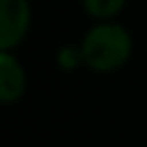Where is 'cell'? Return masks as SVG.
<instances>
[{
	"label": "cell",
	"mask_w": 147,
	"mask_h": 147,
	"mask_svg": "<svg viewBox=\"0 0 147 147\" xmlns=\"http://www.w3.org/2000/svg\"><path fill=\"white\" fill-rule=\"evenodd\" d=\"M82 61L95 71H115L132 52V39L128 30L117 24H100L91 28L82 39Z\"/></svg>",
	"instance_id": "cell-1"
},
{
	"label": "cell",
	"mask_w": 147,
	"mask_h": 147,
	"mask_svg": "<svg viewBox=\"0 0 147 147\" xmlns=\"http://www.w3.org/2000/svg\"><path fill=\"white\" fill-rule=\"evenodd\" d=\"M59 63L63 69H74L76 65L84 63L82 61V50L80 48H63L59 52Z\"/></svg>",
	"instance_id": "cell-5"
},
{
	"label": "cell",
	"mask_w": 147,
	"mask_h": 147,
	"mask_svg": "<svg viewBox=\"0 0 147 147\" xmlns=\"http://www.w3.org/2000/svg\"><path fill=\"white\" fill-rule=\"evenodd\" d=\"M26 89V76H24L22 65L18 63L9 50H2L0 54V100L5 104L18 102L24 95Z\"/></svg>",
	"instance_id": "cell-3"
},
{
	"label": "cell",
	"mask_w": 147,
	"mask_h": 147,
	"mask_svg": "<svg viewBox=\"0 0 147 147\" xmlns=\"http://www.w3.org/2000/svg\"><path fill=\"white\" fill-rule=\"evenodd\" d=\"M30 24L26 0H0V48L11 50L24 39Z\"/></svg>",
	"instance_id": "cell-2"
},
{
	"label": "cell",
	"mask_w": 147,
	"mask_h": 147,
	"mask_svg": "<svg viewBox=\"0 0 147 147\" xmlns=\"http://www.w3.org/2000/svg\"><path fill=\"white\" fill-rule=\"evenodd\" d=\"M87 13H91L93 18H113L121 11V7L125 5V0H82Z\"/></svg>",
	"instance_id": "cell-4"
}]
</instances>
